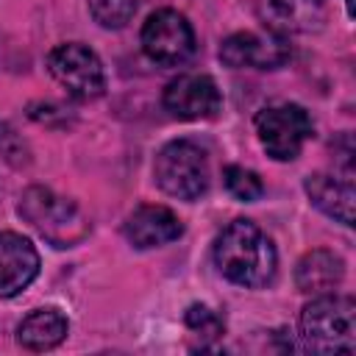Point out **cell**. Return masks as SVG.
Here are the masks:
<instances>
[{"instance_id":"obj_1","label":"cell","mask_w":356,"mask_h":356,"mask_svg":"<svg viewBox=\"0 0 356 356\" xmlns=\"http://www.w3.org/2000/svg\"><path fill=\"white\" fill-rule=\"evenodd\" d=\"M214 264L231 284L261 289L275 278L278 253L253 220H234L214 239Z\"/></svg>"},{"instance_id":"obj_2","label":"cell","mask_w":356,"mask_h":356,"mask_svg":"<svg viewBox=\"0 0 356 356\" xmlns=\"http://www.w3.org/2000/svg\"><path fill=\"white\" fill-rule=\"evenodd\" d=\"M17 211L53 248H75L89 236L92 228L89 217L81 211L75 200L56 195L47 186H28L19 195Z\"/></svg>"},{"instance_id":"obj_3","label":"cell","mask_w":356,"mask_h":356,"mask_svg":"<svg viewBox=\"0 0 356 356\" xmlns=\"http://www.w3.org/2000/svg\"><path fill=\"white\" fill-rule=\"evenodd\" d=\"M300 337L312 350L348 353L356 348V303L348 295L323 292L300 312Z\"/></svg>"},{"instance_id":"obj_4","label":"cell","mask_w":356,"mask_h":356,"mask_svg":"<svg viewBox=\"0 0 356 356\" xmlns=\"http://www.w3.org/2000/svg\"><path fill=\"white\" fill-rule=\"evenodd\" d=\"M156 184L178 200H197L209 189V159L192 139L167 142L153 164Z\"/></svg>"},{"instance_id":"obj_5","label":"cell","mask_w":356,"mask_h":356,"mask_svg":"<svg viewBox=\"0 0 356 356\" xmlns=\"http://www.w3.org/2000/svg\"><path fill=\"white\" fill-rule=\"evenodd\" d=\"M256 136L273 161H292L312 136V117L298 103H273L256 114Z\"/></svg>"},{"instance_id":"obj_6","label":"cell","mask_w":356,"mask_h":356,"mask_svg":"<svg viewBox=\"0 0 356 356\" xmlns=\"http://www.w3.org/2000/svg\"><path fill=\"white\" fill-rule=\"evenodd\" d=\"M47 70L75 100H95L106 92L103 61L97 58V53L92 47H86L81 42L56 44L47 53Z\"/></svg>"},{"instance_id":"obj_7","label":"cell","mask_w":356,"mask_h":356,"mask_svg":"<svg viewBox=\"0 0 356 356\" xmlns=\"http://www.w3.org/2000/svg\"><path fill=\"white\" fill-rule=\"evenodd\" d=\"M139 42L145 56L161 67H178L195 53V31L189 19L172 8L153 11L142 25Z\"/></svg>"},{"instance_id":"obj_8","label":"cell","mask_w":356,"mask_h":356,"mask_svg":"<svg viewBox=\"0 0 356 356\" xmlns=\"http://www.w3.org/2000/svg\"><path fill=\"white\" fill-rule=\"evenodd\" d=\"M292 47L284 33L275 31H239L222 39L220 44V61L231 70L253 67V70H278L289 61Z\"/></svg>"},{"instance_id":"obj_9","label":"cell","mask_w":356,"mask_h":356,"mask_svg":"<svg viewBox=\"0 0 356 356\" xmlns=\"http://www.w3.org/2000/svg\"><path fill=\"white\" fill-rule=\"evenodd\" d=\"M164 108L178 120H211L222 108L220 89L209 75H178L164 86Z\"/></svg>"},{"instance_id":"obj_10","label":"cell","mask_w":356,"mask_h":356,"mask_svg":"<svg viewBox=\"0 0 356 356\" xmlns=\"http://www.w3.org/2000/svg\"><path fill=\"white\" fill-rule=\"evenodd\" d=\"M122 234L134 248L147 250V248H161L167 242H175L184 234V222L172 209L145 203L125 217Z\"/></svg>"},{"instance_id":"obj_11","label":"cell","mask_w":356,"mask_h":356,"mask_svg":"<svg viewBox=\"0 0 356 356\" xmlns=\"http://www.w3.org/2000/svg\"><path fill=\"white\" fill-rule=\"evenodd\" d=\"M39 275V253L22 234L0 231V298H14Z\"/></svg>"},{"instance_id":"obj_12","label":"cell","mask_w":356,"mask_h":356,"mask_svg":"<svg viewBox=\"0 0 356 356\" xmlns=\"http://www.w3.org/2000/svg\"><path fill=\"white\" fill-rule=\"evenodd\" d=\"M303 189L312 200L314 209H320L325 217L342 222V225H353V181L350 178H339L331 172H314L303 181Z\"/></svg>"},{"instance_id":"obj_13","label":"cell","mask_w":356,"mask_h":356,"mask_svg":"<svg viewBox=\"0 0 356 356\" xmlns=\"http://www.w3.org/2000/svg\"><path fill=\"white\" fill-rule=\"evenodd\" d=\"M342 278H345V261L325 248H314L303 253L295 267V286L306 295L334 292V286H339Z\"/></svg>"},{"instance_id":"obj_14","label":"cell","mask_w":356,"mask_h":356,"mask_svg":"<svg viewBox=\"0 0 356 356\" xmlns=\"http://www.w3.org/2000/svg\"><path fill=\"white\" fill-rule=\"evenodd\" d=\"M256 8L267 31L289 33V31L312 28V22H317L320 3L317 0H256Z\"/></svg>"},{"instance_id":"obj_15","label":"cell","mask_w":356,"mask_h":356,"mask_svg":"<svg viewBox=\"0 0 356 356\" xmlns=\"http://www.w3.org/2000/svg\"><path fill=\"white\" fill-rule=\"evenodd\" d=\"M67 328V317L58 309H36L19 323L17 339L25 350H50L64 342Z\"/></svg>"},{"instance_id":"obj_16","label":"cell","mask_w":356,"mask_h":356,"mask_svg":"<svg viewBox=\"0 0 356 356\" xmlns=\"http://www.w3.org/2000/svg\"><path fill=\"white\" fill-rule=\"evenodd\" d=\"M222 184H225V189H228L236 200H242V203H253V200H259V197L264 195V184H261V178H259L253 170L239 167V164L225 167V172H222Z\"/></svg>"},{"instance_id":"obj_17","label":"cell","mask_w":356,"mask_h":356,"mask_svg":"<svg viewBox=\"0 0 356 356\" xmlns=\"http://www.w3.org/2000/svg\"><path fill=\"white\" fill-rule=\"evenodd\" d=\"M89 14L103 28H125L136 14V0H86Z\"/></svg>"},{"instance_id":"obj_18","label":"cell","mask_w":356,"mask_h":356,"mask_svg":"<svg viewBox=\"0 0 356 356\" xmlns=\"http://www.w3.org/2000/svg\"><path fill=\"white\" fill-rule=\"evenodd\" d=\"M184 323H186L192 331L203 334V337H220V334L225 331V325H222V320L217 317V312H211L209 306H200V303H192V306L186 309Z\"/></svg>"},{"instance_id":"obj_19","label":"cell","mask_w":356,"mask_h":356,"mask_svg":"<svg viewBox=\"0 0 356 356\" xmlns=\"http://www.w3.org/2000/svg\"><path fill=\"white\" fill-rule=\"evenodd\" d=\"M345 11H348V17H353V0H345Z\"/></svg>"}]
</instances>
